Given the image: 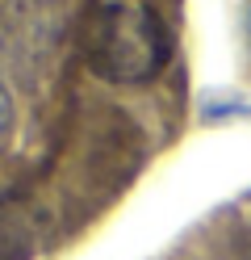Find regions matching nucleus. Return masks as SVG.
<instances>
[{"mask_svg": "<svg viewBox=\"0 0 251 260\" xmlns=\"http://www.w3.org/2000/svg\"><path fill=\"white\" fill-rule=\"evenodd\" d=\"M172 29L151 5L113 0L84 25V63L105 84H147L172 63Z\"/></svg>", "mask_w": 251, "mask_h": 260, "instance_id": "obj_1", "label": "nucleus"}, {"mask_svg": "<svg viewBox=\"0 0 251 260\" xmlns=\"http://www.w3.org/2000/svg\"><path fill=\"white\" fill-rule=\"evenodd\" d=\"M38 248V218L21 202H0V260H29Z\"/></svg>", "mask_w": 251, "mask_h": 260, "instance_id": "obj_2", "label": "nucleus"}, {"mask_svg": "<svg viewBox=\"0 0 251 260\" xmlns=\"http://www.w3.org/2000/svg\"><path fill=\"white\" fill-rule=\"evenodd\" d=\"M13 122H17V105H13V92H9V84L0 80V143H5V139L13 135Z\"/></svg>", "mask_w": 251, "mask_h": 260, "instance_id": "obj_3", "label": "nucleus"}]
</instances>
